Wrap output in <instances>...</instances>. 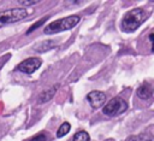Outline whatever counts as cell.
Returning <instances> with one entry per match:
<instances>
[{
    "mask_svg": "<svg viewBox=\"0 0 154 141\" xmlns=\"http://www.w3.org/2000/svg\"><path fill=\"white\" fill-rule=\"evenodd\" d=\"M152 140H153L152 134H140V135L130 136L126 141H152Z\"/></svg>",
    "mask_w": 154,
    "mask_h": 141,
    "instance_id": "10",
    "label": "cell"
},
{
    "mask_svg": "<svg viewBox=\"0 0 154 141\" xmlns=\"http://www.w3.org/2000/svg\"><path fill=\"white\" fill-rule=\"evenodd\" d=\"M26 141H47V136L43 133H41V134H37V135L32 136L31 139H29Z\"/></svg>",
    "mask_w": 154,
    "mask_h": 141,
    "instance_id": "14",
    "label": "cell"
},
{
    "mask_svg": "<svg viewBox=\"0 0 154 141\" xmlns=\"http://www.w3.org/2000/svg\"><path fill=\"white\" fill-rule=\"evenodd\" d=\"M42 64V60L37 57H31L28 58L25 60H23L19 65L16 66V70L19 72H24V74H32L35 72Z\"/></svg>",
    "mask_w": 154,
    "mask_h": 141,
    "instance_id": "5",
    "label": "cell"
},
{
    "mask_svg": "<svg viewBox=\"0 0 154 141\" xmlns=\"http://www.w3.org/2000/svg\"><path fill=\"white\" fill-rule=\"evenodd\" d=\"M55 46V41L53 40H46V41H42L41 43H38L37 46H35V51L36 52H46L51 48H53Z\"/></svg>",
    "mask_w": 154,
    "mask_h": 141,
    "instance_id": "9",
    "label": "cell"
},
{
    "mask_svg": "<svg viewBox=\"0 0 154 141\" xmlns=\"http://www.w3.org/2000/svg\"><path fill=\"white\" fill-rule=\"evenodd\" d=\"M29 16L28 10L23 7H17V8H10L0 12V28L7 24L17 23L19 20L25 19Z\"/></svg>",
    "mask_w": 154,
    "mask_h": 141,
    "instance_id": "3",
    "label": "cell"
},
{
    "mask_svg": "<svg viewBox=\"0 0 154 141\" xmlns=\"http://www.w3.org/2000/svg\"><path fill=\"white\" fill-rule=\"evenodd\" d=\"M87 99H88V101L93 108H99L100 106H102L105 104L106 94L102 92H99V90H94L87 95Z\"/></svg>",
    "mask_w": 154,
    "mask_h": 141,
    "instance_id": "6",
    "label": "cell"
},
{
    "mask_svg": "<svg viewBox=\"0 0 154 141\" xmlns=\"http://www.w3.org/2000/svg\"><path fill=\"white\" fill-rule=\"evenodd\" d=\"M79 19H81L79 16L72 14V16H69V17H65V18H61V19H58V20H54V22L47 24L46 28L43 29V31H45V34L53 35V34H58V33H61L65 30H70L78 24Z\"/></svg>",
    "mask_w": 154,
    "mask_h": 141,
    "instance_id": "2",
    "label": "cell"
},
{
    "mask_svg": "<svg viewBox=\"0 0 154 141\" xmlns=\"http://www.w3.org/2000/svg\"><path fill=\"white\" fill-rule=\"evenodd\" d=\"M147 18V13L143 8L136 7L126 12L122 19L120 27L124 33H132L135 31Z\"/></svg>",
    "mask_w": 154,
    "mask_h": 141,
    "instance_id": "1",
    "label": "cell"
},
{
    "mask_svg": "<svg viewBox=\"0 0 154 141\" xmlns=\"http://www.w3.org/2000/svg\"><path fill=\"white\" fill-rule=\"evenodd\" d=\"M126 108H128V104H126V101L124 99L113 98L103 106L102 112L108 117H114V116H119L123 112H125Z\"/></svg>",
    "mask_w": 154,
    "mask_h": 141,
    "instance_id": "4",
    "label": "cell"
},
{
    "mask_svg": "<svg viewBox=\"0 0 154 141\" xmlns=\"http://www.w3.org/2000/svg\"><path fill=\"white\" fill-rule=\"evenodd\" d=\"M72 141H89V134L87 131H77L75 135H73V139Z\"/></svg>",
    "mask_w": 154,
    "mask_h": 141,
    "instance_id": "12",
    "label": "cell"
},
{
    "mask_svg": "<svg viewBox=\"0 0 154 141\" xmlns=\"http://www.w3.org/2000/svg\"><path fill=\"white\" fill-rule=\"evenodd\" d=\"M20 5H35V4H37L38 1L37 0H34V1H23V0H20V1H18Z\"/></svg>",
    "mask_w": 154,
    "mask_h": 141,
    "instance_id": "15",
    "label": "cell"
},
{
    "mask_svg": "<svg viewBox=\"0 0 154 141\" xmlns=\"http://www.w3.org/2000/svg\"><path fill=\"white\" fill-rule=\"evenodd\" d=\"M149 41L150 43H153V34H149Z\"/></svg>",
    "mask_w": 154,
    "mask_h": 141,
    "instance_id": "16",
    "label": "cell"
},
{
    "mask_svg": "<svg viewBox=\"0 0 154 141\" xmlns=\"http://www.w3.org/2000/svg\"><path fill=\"white\" fill-rule=\"evenodd\" d=\"M137 96L143 100L150 99L153 96V86L150 83H143L142 86H140L137 89Z\"/></svg>",
    "mask_w": 154,
    "mask_h": 141,
    "instance_id": "7",
    "label": "cell"
},
{
    "mask_svg": "<svg viewBox=\"0 0 154 141\" xmlns=\"http://www.w3.org/2000/svg\"><path fill=\"white\" fill-rule=\"evenodd\" d=\"M70 129H71V125H70L69 122L63 123V124L60 125V128L58 129V131H57V137H63V136H65V135L70 131Z\"/></svg>",
    "mask_w": 154,
    "mask_h": 141,
    "instance_id": "11",
    "label": "cell"
},
{
    "mask_svg": "<svg viewBox=\"0 0 154 141\" xmlns=\"http://www.w3.org/2000/svg\"><path fill=\"white\" fill-rule=\"evenodd\" d=\"M48 17H49V16H46V17H45V18H42L41 20H38V22H36V23H35V24H34V25H32L31 28H29V30L26 31V34H29V33H31V31H34L35 29H37V28H38V27H40V25H41L42 23H45V22H46V20L48 19Z\"/></svg>",
    "mask_w": 154,
    "mask_h": 141,
    "instance_id": "13",
    "label": "cell"
},
{
    "mask_svg": "<svg viewBox=\"0 0 154 141\" xmlns=\"http://www.w3.org/2000/svg\"><path fill=\"white\" fill-rule=\"evenodd\" d=\"M57 88H58V86H53V87L48 88L47 90H43V92L38 95V98H37L38 104H45V102L49 101V100L54 96V94H55V92H57Z\"/></svg>",
    "mask_w": 154,
    "mask_h": 141,
    "instance_id": "8",
    "label": "cell"
}]
</instances>
